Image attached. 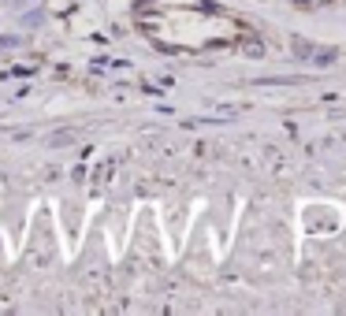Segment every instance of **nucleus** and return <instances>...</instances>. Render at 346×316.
<instances>
[{"label": "nucleus", "instance_id": "nucleus-1", "mask_svg": "<svg viewBox=\"0 0 346 316\" xmlns=\"http://www.w3.org/2000/svg\"><path fill=\"white\" fill-rule=\"evenodd\" d=\"M294 52H298V56H309L313 63H332V60H335V49H317V45H309V41H302V38H294Z\"/></svg>", "mask_w": 346, "mask_h": 316}, {"label": "nucleus", "instance_id": "nucleus-2", "mask_svg": "<svg viewBox=\"0 0 346 316\" xmlns=\"http://www.w3.org/2000/svg\"><path fill=\"white\" fill-rule=\"evenodd\" d=\"M298 4H309V0H298Z\"/></svg>", "mask_w": 346, "mask_h": 316}]
</instances>
